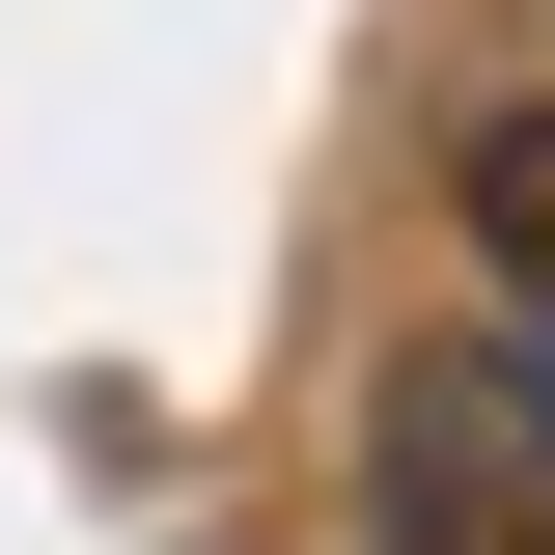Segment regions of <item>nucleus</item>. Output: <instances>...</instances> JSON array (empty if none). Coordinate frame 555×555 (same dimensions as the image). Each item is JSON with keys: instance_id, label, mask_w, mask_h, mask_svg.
I'll list each match as a JSON object with an SVG mask.
<instances>
[{"instance_id": "f03ea898", "label": "nucleus", "mask_w": 555, "mask_h": 555, "mask_svg": "<svg viewBox=\"0 0 555 555\" xmlns=\"http://www.w3.org/2000/svg\"><path fill=\"white\" fill-rule=\"evenodd\" d=\"M473 555H555V500H528V528H473Z\"/></svg>"}, {"instance_id": "f257e3e1", "label": "nucleus", "mask_w": 555, "mask_h": 555, "mask_svg": "<svg viewBox=\"0 0 555 555\" xmlns=\"http://www.w3.org/2000/svg\"><path fill=\"white\" fill-rule=\"evenodd\" d=\"M473 250L555 306V112H500V139H473Z\"/></svg>"}]
</instances>
